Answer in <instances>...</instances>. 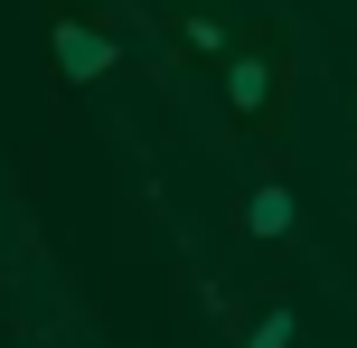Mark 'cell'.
Wrapping results in <instances>:
<instances>
[{
	"mask_svg": "<svg viewBox=\"0 0 357 348\" xmlns=\"http://www.w3.org/2000/svg\"><path fill=\"white\" fill-rule=\"evenodd\" d=\"M291 85H301V75H291V56H282V47H264V38L226 47V113H235L245 132H273V123H282Z\"/></svg>",
	"mask_w": 357,
	"mask_h": 348,
	"instance_id": "obj_1",
	"label": "cell"
},
{
	"mask_svg": "<svg viewBox=\"0 0 357 348\" xmlns=\"http://www.w3.org/2000/svg\"><path fill=\"white\" fill-rule=\"evenodd\" d=\"M235 226H245V245H282V236H301V188H291L282 169H264V179L235 198Z\"/></svg>",
	"mask_w": 357,
	"mask_h": 348,
	"instance_id": "obj_2",
	"label": "cell"
},
{
	"mask_svg": "<svg viewBox=\"0 0 357 348\" xmlns=\"http://www.w3.org/2000/svg\"><path fill=\"white\" fill-rule=\"evenodd\" d=\"M47 47H56V66H66L75 85H104V75H113V29H104V19H56Z\"/></svg>",
	"mask_w": 357,
	"mask_h": 348,
	"instance_id": "obj_3",
	"label": "cell"
},
{
	"mask_svg": "<svg viewBox=\"0 0 357 348\" xmlns=\"http://www.w3.org/2000/svg\"><path fill=\"white\" fill-rule=\"evenodd\" d=\"M291 339H301V311H291V301H273V311L254 320V330L235 339V348H291Z\"/></svg>",
	"mask_w": 357,
	"mask_h": 348,
	"instance_id": "obj_4",
	"label": "cell"
},
{
	"mask_svg": "<svg viewBox=\"0 0 357 348\" xmlns=\"http://www.w3.org/2000/svg\"><path fill=\"white\" fill-rule=\"evenodd\" d=\"M178 38H188V56H216V66H226V47H235V38H226V19H207V10H197V19H178Z\"/></svg>",
	"mask_w": 357,
	"mask_h": 348,
	"instance_id": "obj_5",
	"label": "cell"
}]
</instances>
